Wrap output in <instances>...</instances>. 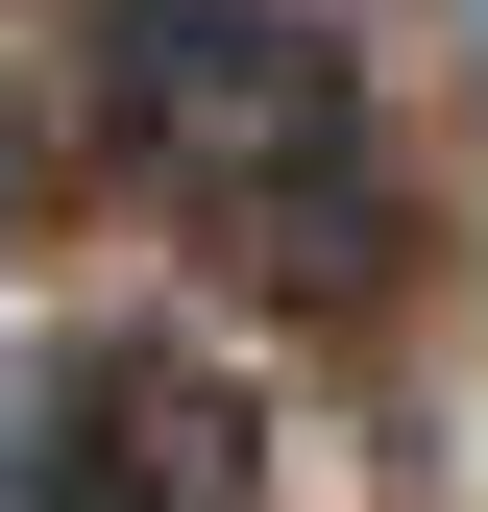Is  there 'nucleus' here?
<instances>
[{
  "label": "nucleus",
  "instance_id": "nucleus-1",
  "mask_svg": "<svg viewBox=\"0 0 488 512\" xmlns=\"http://www.w3.org/2000/svg\"><path fill=\"white\" fill-rule=\"evenodd\" d=\"M98 122L220 269H293V293L391 269V122H366L342 25H293V0H122L98 25Z\"/></svg>",
  "mask_w": 488,
  "mask_h": 512
},
{
  "label": "nucleus",
  "instance_id": "nucleus-2",
  "mask_svg": "<svg viewBox=\"0 0 488 512\" xmlns=\"http://www.w3.org/2000/svg\"><path fill=\"white\" fill-rule=\"evenodd\" d=\"M25 464H49V488H244V439H220L196 391H147V366H98V391H49Z\"/></svg>",
  "mask_w": 488,
  "mask_h": 512
}]
</instances>
